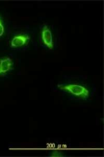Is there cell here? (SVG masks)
<instances>
[{
    "label": "cell",
    "instance_id": "obj_1",
    "mask_svg": "<svg viewBox=\"0 0 104 157\" xmlns=\"http://www.w3.org/2000/svg\"><path fill=\"white\" fill-rule=\"evenodd\" d=\"M58 87L61 90L71 94L73 96L82 98L87 99L89 97V90L84 86L76 84H68V85H59Z\"/></svg>",
    "mask_w": 104,
    "mask_h": 157
},
{
    "label": "cell",
    "instance_id": "obj_2",
    "mask_svg": "<svg viewBox=\"0 0 104 157\" xmlns=\"http://www.w3.org/2000/svg\"><path fill=\"white\" fill-rule=\"evenodd\" d=\"M30 37L27 34H19L14 36L11 40L10 47L13 48L21 47L28 44Z\"/></svg>",
    "mask_w": 104,
    "mask_h": 157
},
{
    "label": "cell",
    "instance_id": "obj_5",
    "mask_svg": "<svg viewBox=\"0 0 104 157\" xmlns=\"http://www.w3.org/2000/svg\"><path fill=\"white\" fill-rule=\"evenodd\" d=\"M4 33V27L3 20L0 17V37L2 36Z\"/></svg>",
    "mask_w": 104,
    "mask_h": 157
},
{
    "label": "cell",
    "instance_id": "obj_4",
    "mask_svg": "<svg viewBox=\"0 0 104 157\" xmlns=\"http://www.w3.org/2000/svg\"><path fill=\"white\" fill-rule=\"evenodd\" d=\"M14 66V63L10 58H4L1 59V75H4L12 70Z\"/></svg>",
    "mask_w": 104,
    "mask_h": 157
},
{
    "label": "cell",
    "instance_id": "obj_6",
    "mask_svg": "<svg viewBox=\"0 0 104 157\" xmlns=\"http://www.w3.org/2000/svg\"><path fill=\"white\" fill-rule=\"evenodd\" d=\"M52 157H62V154L59 151H54L52 155Z\"/></svg>",
    "mask_w": 104,
    "mask_h": 157
},
{
    "label": "cell",
    "instance_id": "obj_7",
    "mask_svg": "<svg viewBox=\"0 0 104 157\" xmlns=\"http://www.w3.org/2000/svg\"><path fill=\"white\" fill-rule=\"evenodd\" d=\"M1 59H0V75H1Z\"/></svg>",
    "mask_w": 104,
    "mask_h": 157
},
{
    "label": "cell",
    "instance_id": "obj_3",
    "mask_svg": "<svg viewBox=\"0 0 104 157\" xmlns=\"http://www.w3.org/2000/svg\"><path fill=\"white\" fill-rule=\"evenodd\" d=\"M42 39L47 47L49 49L52 50L54 47V44L53 41V36L50 29L47 26L45 25L43 27L41 32Z\"/></svg>",
    "mask_w": 104,
    "mask_h": 157
}]
</instances>
